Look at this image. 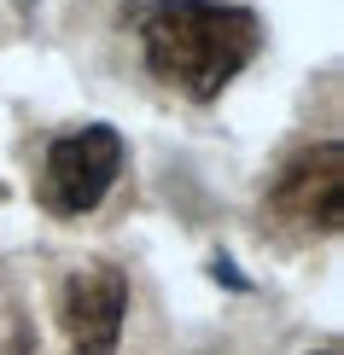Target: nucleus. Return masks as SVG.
Returning <instances> with one entry per match:
<instances>
[{
	"label": "nucleus",
	"mask_w": 344,
	"mask_h": 355,
	"mask_svg": "<svg viewBox=\"0 0 344 355\" xmlns=\"http://www.w3.org/2000/svg\"><path fill=\"white\" fill-rule=\"evenodd\" d=\"M146 70L187 99H216L257 58L263 24L257 12L228 0H158L146 12Z\"/></svg>",
	"instance_id": "nucleus-1"
},
{
	"label": "nucleus",
	"mask_w": 344,
	"mask_h": 355,
	"mask_svg": "<svg viewBox=\"0 0 344 355\" xmlns=\"http://www.w3.org/2000/svg\"><path fill=\"white\" fill-rule=\"evenodd\" d=\"M123 175V135L106 123H88L76 135H58L41 164V210L47 216H88Z\"/></svg>",
	"instance_id": "nucleus-2"
},
{
	"label": "nucleus",
	"mask_w": 344,
	"mask_h": 355,
	"mask_svg": "<svg viewBox=\"0 0 344 355\" xmlns=\"http://www.w3.org/2000/svg\"><path fill=\"white\" fill-rule=\"evenodd\" d=\"M129 315V279L111 262H88L58 286V327L76 355H117Z\"/></svg>",
	"instance_id": "nucleus-3"
},
{
	"label": "nucleus",
	"mask_w": 344,
	"mask_h": 355,
	"mask_svg": "<svg viewBox=\"0 0 344 355\" xmlns=\"http://www.w3.org/2000/svg\"><path fill=\"white\" fill-rule=\"evenodd\" d=\"M275 210L304 233H338V221H344V146L338 140L309 146L280 169Z\"/></svg>",
	"instance_id": "nucleus-4"
},
{
	"label": "nucleus",
	"mask_w": 344,
	"mask_h": 355,
	"mask_svg": "<svg viewBox=\"0 0 344 355\" xmlns=\"http://www.w3.org/2000/svg\"><path fill=\"white\" fill-rule=\"evenodd\" d=\"M309 355H338V349H309Z\"/></svg>",
	"instance_id": "nucleus-5"
}]
</instances>
